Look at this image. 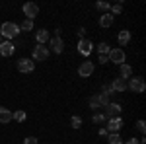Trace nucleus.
I'll use <instances>...</instances> for the list:
<instances>
[{"label":"nucleus","mask_w":146,"mask_h":144,"mask_svg":"<svg viewBox=\"0 0 146 144\" xmlns=\"http://www.w3.org/2000/svg\"><path fill=\"white\" fill-rule=\"evenodd\" d=\"M111 88H113V92L117 94V92H125L127 90V80H123V78H115L111 82Z\"/></svg>","instance_id":"13"},{"label":"nucleus","mask_w":146,"mask_h":144,"mask_svg":"<svg viewBox=\"0 0 146 144\" xmlns=\"http://www.w3.org/2000/svg\"><path fill=\"white\" fill-rule=\"evenodd\" d=\"M100 134H101V136H107L109 133H107V131H105V127H103V129H100Z\"/></svg>","instance_id":"34"},{"label":"nucleus","mask_w":146,"mask_h":144,"mask_svg":"<svg viewBox=\"0 0 146 144\" xmlns=\"http://www.w3.org/2000/svg\"><path fill=\"white\" fill-rule=\"evenodd\" d=\"M100 25H101V27H111V25H113V16L109 14V12H107V14H101Z\"/></svg>","instance_id":"16"},{"label":"nucleus","mask_w":146,"mask_h":144,"mask_svg":"<svg viewBox=\"0 0 146 144\" xmlns=\"http://www.w3.org/2000/svg\"><path fill=\"white\" fill-rule=\"evenodd\" d=\"M33 68H35V62L31 60V58H20L18 60V70L20 72H33Z\"/></svg>","instance_id":"10"},{"label":"nucleus","mask_w":146,"mask_h":144,"mask_svg":"<svg viewBox=\"0 0 146 144\" xmlns=\"http://www.w3.org/2000/svg\"><path fill=\"white\" fill-rule=\"evenodd\" d=\"M84 35H86V29L80 27V29H78V37H80V39H84Z\"/></svg>","instance_id":"33"},{"label":"nucleus","mask_w":146,"mask_h":144,"mask_svg":"<svg viewBox=\"0 0 146 144\" xmlns=\"http://www.w3.org/2000/svg\"><path fill=\"white\" fill-rule=\"evenodd\" d=\"M22 10H23V14H25V20H31V22H33V18L39 14V6H37L35 2H25Z\"/></svg>","instance_id":"4"},{"label":"nucleus","mask_w":146,"mask_h":144,"mask_svg":"<svg viewBox=\"0 0 146 144\" xmlns=\"http://www.w3.org/2000/svg\"><path fill=\"white\" fill-rule=\"evenodd\" d=\"M123 80H129V78H133V68L129 66V64H121V76Z\"/></svg>","instance_id":"18"},{"label":"nucleus","mask_w":146,"mask_h":144,"mask_svg":"<svg viewBox=\"0 0 146 144\" xmlns=\"http://www.w3.org/2000/svg\"><path fill=\"white\" fill-rule=\"evenodd\" d=\"M98 96H100V103H101V109H103V107L109 103V96H107V94H98Z\"/></svg>","instance_id":"29"},{"label":"nucleus","mask_w":146,"mask_h":144,"mask_svg":"<svg viewBox=\"0 0 146 144\" xmlns=\"http://www.w3.org/2000/svg\"><path fill=\"white\" fill-rule=\"evenodd\" d=\"M125 144H138V140H136V138H131V140H127Z\"/></svg>","instance_id":"35"},{"label":"nucleus","mask_w":146,"mask_h":144,"mask_svg":"<svg viewBox=\"0 0 146 144\" xmlns=\"http://www.w3.org/2000/svg\"><path fill=\"white\" fill-rule=\"evenodd\" d=\"M92 121L96 123V125H101V123L107 121V117H105L103 113H100V111H96V113H94V117H92Z\"/></svg>","instance_id":"21"},{"label":"nucleus","mask_w":146,"mask_h":144,"mask_svg":"<svg viewBox=\"0 0 146 144\" xmlns=\"http://www.w3.org/2000/svg\"><path fill=\"white\" fill-rule=\"evenodd\" d=\"M12 121V113L10 109H6V107H0V123L2 125H6V123Z\"/></svg>","instance_id":"17"},{"label":"nucleus","mask_w":146,"mask_h":144,"mask_svg":"<svg viewBox=\"0 0 146 144\" xmlns=\"http://www.w3.org/2000/svg\"><path fill=\"white\" fill-rule=\"evenodd\" d=\"M14 51H16V45L12 43V41H2L0 43V55L2 56H12Z\"/></svg>","instance_id":"11"},{"label":"nucleus","mask_w":146,"mask_h":144,"mask_svg":"<svg viewBox=\"0 0 146 144\" xmlns=\"http://www.w3.org/2000/svg\"><path fill=\"white\" fill-rule=\"evenodd\" d=\"M33 29V22L31 20H23L22 25H20V31H31Z\"/></svg>","instance_id":"23"},{"label":"nucleus","mask_w":146,"mask_h":144,"mask_svg":"<svg viewBox=\"0 0 146 144\" xmlns=\"http://www.w3.org/2000/svg\"><path fill=\"white\" fill-rule=\"evenodd\" d=\"M20 35V25L14 22H4L0 27V37H6V41H12Z\"/></svg>","instance_id":"1"},{"label":"nucleus","mask_w":146,"mask_h":144,"mask_svg":"<svg viewBox=\"0 0 146 144\" xmlns=\"http://www.w3.org/2000/svg\"><path fill=\"white\" fill-rule=\"evenodd\" d=\"M101 94H107V96H111V94H115L111 88V82H105L103 84V88H101Z\"/></svg>","instance_id":"28"},{"label":"nucleus","mask_w":146,"mask_h":144,"mask_svg":"<svg viewBox=\"0 0 146 144\" xmlns=\"http://www.w3.org/2000/svg\"><path fill=\"white\" fill-rule=\"evenodd\" d=\"M23 144H39V140H37L35 136H27V138L23 140Z\"/></svg>","instance_id":"31"},{"label":"nucleus","mask_w":146,"mask_h":144,"mask_svg":"<svg viewBox=\"0 0 146 144\" xmlns=\"http://www.w3.org/2000/svg\"><path fill=\"white\" fill-rule=\"evenodd\" d=\"M0 43H2V37H0Z\"/></svg>","instance_id":"36"},{"label":"nucleus","mask_w":146,"mask_h":144,"mask_svg":"<svg viewBox=\"0 0 146 144\" xmlns=\"http://www.w3.org/2000/svg\"><path fill=\"white\" fill-rule=\"evenodd\" d=\"M107 58H109V62H117L119 66L125 64V53H123V49H111V51L107 53Z\"/></svg>","instance_id":"7"},{"label":"nucleus","mask_w":146,"mask_h":144,"mask_svg":"<svg viewBox=\"0 0 146 144\" xmlns=\"http://www.w3.org/2000/svg\"><path fill=\"white\" fill-rule=\"evenodd\" d=\"M117 41H119V45H121V47H125V45L131 41V31H129V29H121V31H119V35H117Z\"/></svg>","instance_id":"14"},{"label":"nucleus","mask_w":146,"mask_h":144,"mask_svg":"<svg viewBox=\"0 0 146 144\" xmlns=\"http://www.w3.org/2000/svg\"><path fill=\"white\" fill-rule=\"evenodd\" d=\"M127 90H131V92H135V94H142V92L146 90V84H144L142 78H129Z\"/></svg>","instance_id":"2"},{"label":"nucleus","mask_w":146,"mask_h":144,"mask_svg":"<svg viewBox=\"0 0 146 144\" xmlns=\"http://www.w3.org/2000/svg\"><path fill=\"white\" fill-rule=\"evenodd\" d=\"M105 123H107V127H105L107 133H119L123 129V119L121 117H111V119H107Z\"/></svg>","instance_id":"5"},{"label":"nucleus","mask_w":146,"mask_h":144,"mask_svg":"<svg viewBox=\"0 0 146 144\" xmlns=\"http://www.w3.org/2000/svg\"><path fill=\"white\" fill-rule=\"evenodd\" d=\"M25 117H27V115H25V111H22V109H18V111L12 113V119L18 121V123H23V121H25Z\"/></svg>","instance_id":"20"},{"label":"nucleus","mask_w":146,"mask_h":144,"mask_svg":"<svg viewBox=\"0 0 146 144\" xmlns=\"http://www.w3.org/2000/svg\"><path fill=\"white\" fill-rule=\"evenodd\" d=\"M109 10H111V12H109V14H111L113 18H115L117 14H121V12H123V6H121V2H119V4H113V6H111V8H109Z\"/></svg>","instance_id":"27"},{"label":"nucleus","mask_w":146,"mask_h":144,"mask_svg":"<svg viewBox=\"0 0 146 144\" xmlns=\"http://www.w3.org/2000/svg\"><path fill=\"white\" fill-rule=\"evenodd\" d=\"M98 60H100L101 64H105V62H109V58H107V55H100V56H98Z\"/></svg>","instance_id":"32"},{"label":"nucleus","mask_w":146,"mask_h":144,"mask_svg":"<svg viewBox=\"0 0 146 144\" xmlns=\"http://www.w3.org/2000/svg\"><path fill=\"white\" fill-rule=\"evenodd\" d=\"M78 51H80V55H84V56H90L92 55V51H94V43H92L90 39H80L78 41Z\"/></svg>","instance_id":"9"},{"label":"nucleus","mask_w":146,"mask_h":144,"mask_svg":"<svg viewBox=\"0 0 146 144\" xmlns=\"http://www.w3.org/2000/svg\"><path fill=\"white\" fill-rule=\"evenodd\" d=\"M35 39H37V43H39V45L49 43V31H47V29H39V31L35 33Z\"/></svg>","instance_id":"15"},{"label":"nucleus","mask_w":146,"mask_h":144,"mask_svg":"<svg viewBox=\"0 0 146 144\" xmlns=\"http://www.w3.org/2000/svg\"><path fill=\"white\" fill-rule=\"evenodd\" d=\"M92 72H94V62H90V60H86V62H82L78 68V74L82 78H88L92 76Z\"/></svg>","instance_id":"12"},{"label":"nucleus","mask_w":146,"mask_h":144,"mask_svg":"<svg viewBox=\"0 0 146 144\" xmlns=\"http://www.w3.org/2000/svg\"><path fill=\"white\" fill-rule=\"evenodd\" d=\"M136 129L140 131V133H146V123L140 119V121H136Z\"/></svg>","instance_id":"30"},{"label":"nucleus","mask_w":146,"mask_h":144,"mask_svg":"<svg viewBox=\"0 0 146 144\" xmlns=\"http://www.w3.org/2000/svg\"><path fill=\"white\" fill-rule=\"evenodd\" d=\"M70 125H72V129H80L82 127V119H80L78 115H72L70 117Z\"/></svg>","instance_id":"26"},{"label":"nucleus","mask_w":146,"mask_h":144,"mask_svg":"<svg viewBox=\"0 0 146 144\" xmlns=\"http://www.w3.org/2000/svg\"><path fill=\"white\" fill-rule=\"evenodd\" d=\"M109 51H111V47H109L107 43H103V41H101V43L98 45V53H100V55H107Z\"/></svg>","instance_id":"25"},{"label":"nucleus","mask_w":146,"mask_h":144,"mask_svg":"<svg viewBox=\"0 0 146 144\" xmlns=\"http://www.w3.org/2000/svg\"><path fill=\"white\" fill-rule=\"evenodd\" d=\"M47 58H49V47H45V45H37V47H35L33 49V58H31V60H39V62H41V60H47Z\"/></svg>","instance_id":"6"},{"label":"nucleus","mask_w":146,"mask_h":144,"mask_svg":"<svg viewBox=\"0 0 146 144\" xmlns=\"http://www.w3.org/2000/svg\"><path fill=\"white\" fill-rule=\"evenodd\" d=\"M107 140H109V144H123V140H121L119 133H111V134H107Z\"/></svg>","instance_id":"22"},{"label":"nucleus","mask_w":146,"mask_h":144,"mask_svg":"<svg viewBox=\"0 0 146 144\" xmlns=\"http://www.w3.org/2000/svg\"><path fill=\"white\" fill-rule=\"evenodd\" d=\"M96 8H98L100 12H103V14H107L109 8H111V4H109V2H98V4H96Z\"/></svg>","instance_id":"24"},{"label":"nucleus","mask_w":146,"mask_h":144,"mask_svg":"<svg viewBox=\"0 0 146 144\" xmlns=\"http://www.w3.org/2000/svg\"><path fill=\"white\" fill-rule=\"evenodd\" d=\"M121 111H123V107L119 105V103H107L105 107H103V115L107 117V119H111V117H121Z\"/></svg>","instance_id":"3"},{"label":"nucleus","mask_w":146,"mask_h":144,"mask_svg":"<svg viewBox=\"0 0 146 144\" xmlns=\"http://www.w3.org/2000/svg\"><path fill=\"white\" fill-rule=\"evenodd\" d=\"M49 47H51V51H53V53L60 55V53L64 51V41H62L58 35H55V37H49Z\"/></svg>","instance_id":"8"},{"label":"nucleus","mask_w":146,"mask_h":144,"mask_svg":"<svg viewBox=\"0 0 146 144\" xmlns=\"http://www.w3.org/2000/svg\"><path fill=\"white\" fill-rule=\"evenodd\" d=\"M88 105H90V109H94V111L101 109V103H100V96H98V94H96V96H92V98H90V101H88Z\"/></svg>","instance_id":"19"}]
</instances>
